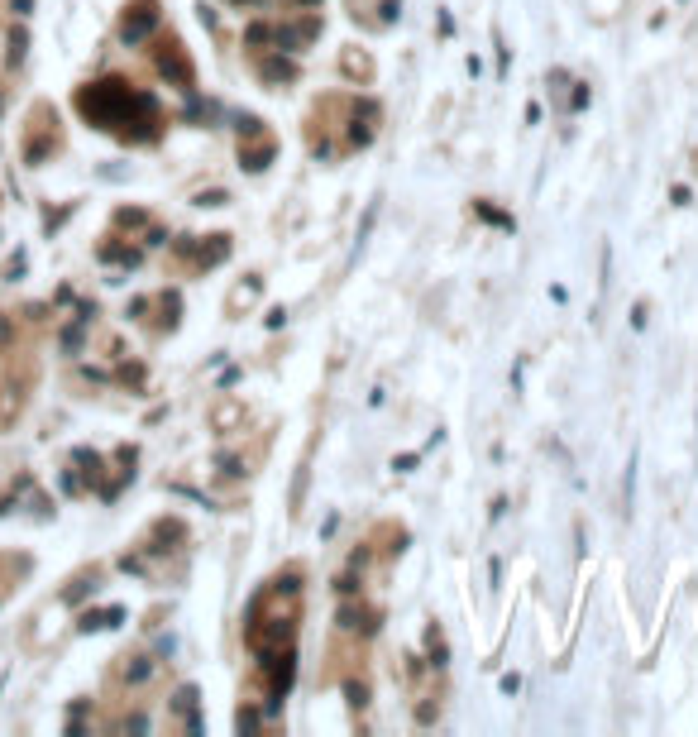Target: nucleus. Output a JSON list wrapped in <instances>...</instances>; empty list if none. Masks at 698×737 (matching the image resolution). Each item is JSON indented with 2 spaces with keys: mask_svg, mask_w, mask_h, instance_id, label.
I'll list each match as a JSON object with an SVG mask.
<instances>
[{
  "mask_svg": "<svg viewBox=\"0 0 698 737\" xmlns=\"http://www.w3.org/2000/svg\"><path fill=\"white\" fill-rule=\"evenodd\" d=\"M273 163V139H263L258 149H244V168H254V173H263Z\"/></svg>",
  "mask_w": 698,
  "mask_h": 737,
  "instance_id": "1",
  "label": "nucleus"
},
{
  "mask_svg": "<svg viewBox=\"0 0 698 737\" xmlns=\"http://www.w3.org/2000/svg\"><path fill=\"white\" fill-rule=\"evenodd\" d=\"M263 77H268V81H278V77H297V67L283 63V58H273V63H263Z\"/></svg>",
  "mask_w": 698,
  "mask_h": 737,
  "instance_id": "2",
  "label": "nucleus"
},
{
  "mask_svg": "<svg viewBox=\"0 0 698 737\" xmlns=\"http://www.w3.org/2000/svg\"><path fill=\"white\" fill-rule=\"evenodd\" d=\"M478 216H483V221H497V225H512V216H502V211L483 206V201H478Z\"/></svg>",
  "mask_w": 698,
  "mask_h": 737,
  "instance_id": "3",
  "label": "nucleus"
},
{
  "mask_svg": "<svg viewBox=\"0 0 698 737\" xmlns=\"http://www.w3.org/2000/svg\"><path fill=\"white\" fill-rule=\"evenodd\" d=\"M230 421H239V407H221L216 412V426H230Z\"/></svg>",
  "mask_w": 698,
  "mask_h": 737,
  "instance_id": "5",
  "label": "nucleus"
},
{
  "mask_svg": "<svg viewBox=\"0 0 698 737\" xmlns=\"http://www.w3.org/2000/svg\"><path fill=\"white\" fill-rule=\"evenodd\" d=\"M345 72H368V58H354V53H345Z\"/></svg>",
  "mask_w": 698,
  "mask_h": 737,
  "instance_id": "4",
  "label": "nucleus"
}]
</instances>
